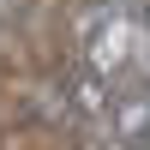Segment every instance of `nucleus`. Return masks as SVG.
I'll use <instances>...</instances> for the list:
<instances>
[{
    "label": "nucleus",
    "mask_w": 150,
    "mask_h": 150,
    "mask_svg": "<svg viewBox=\"0 0 150 150\" xmlns=\"http://www.w3.org/2000/svg\"><path fill=\"white\" fill-rule=\"evenodd\" d=\"M0 150H30V132H24V126H6V132H0Z\"/></svg>",
    "instance_id": "f03ea898"
},
{
    "label": "nucleus",
    "mask_w": 150,
    "mask_h": 150,
    "mask_svg": "<svg viewBox=\"0 0 150 150\" xmlns=\"http://www.w3.org/2000/svg\"><path fill=\"white\" fill-rule=\"evenodd\" d=\"M102 120H108V138H114V144H126V150L150 144V90H144V84L114 90V102H108Z\"/></svg>",
    "instance_id": "f257e3e1"
},
{
    "label": "nucleus",
    "mask_w": 150,
    "mask_h": 150,
    "mask_svg": "<svg viewBox=\"0 0 150 150\" xmlns=\"http://www.w3.org/2000/svg\"><path fill=\"white\" fill-rule=\"evenodd\" d=\"M78 6H120V0H78Z\"/></svg>",
    "instance_id": "7ed1b4c3"
}]
</instances>
